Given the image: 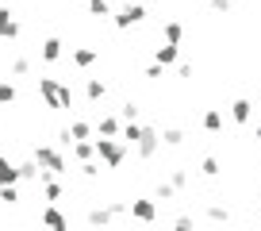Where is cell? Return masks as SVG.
Returning a JSON list of instances; mask_svg holds the SVG:
<instances>
[{"label":"cell","mask_w":261,"mask_h":231,"mask_svg":"<svg viewBox=\"0 0 261 231\" xmlns=\"http://www.w3.org/2000/svg\"><path fill=\"white\" fill-rule=\"evenodd\" d=\"M96 150H100V154H104L112 166L123 158V143H112V139H96Z\"/></svg>","instance_id":"cell-1"},{"label":"cell","mask_w":261,"mask_h":231,"mask_svg":"<svg viewBox=\"0 0 261 231\" xmlns=\"http://www.w3.org/2000/svg\"><path fill=\"white\" fill-rule=\"evenodd\" d=\"M142 16H146V8H142V4H127V8L119 12V19H115V24H119V27H130V24H139Z\"/></svg>","instance_id":"cell-2"},{"label":"cell","mask_w":261,"mask_h":231,"mask_svg":"<svg viewBox=\"0 0 261 231\" xmlns=\"http://www.w3.org/2000/svg\"><path fill=\"white\" fill-rule=\"evenodd\" d=\"M230 115H234V120H238V124H250V115H253V104H250V100H234V104H230Z\"/></svg>","instance_id":"cell-3"},{"label":"cell","mask_w":261,"mask_h":231,"mask_svg":"<svg viewBox=\"0 0 261 231\" xmlns=\"http://www.w3.org/2000/svg\"><path fill=\"white\" fill-rule=\"evenodd\" d=\"M16 181H19V170L8 158H0V189H4V185H16Z\"/></svg>","instance_id":"cell-4"},{"label":"cell","mask_w":261,"mask_h":231,"mask_svg":"<svg viewBox=\"0 0 261 231\" xmlns=\"http://www.w3.org/2000/svg\"><path fill=\"white\" fill-rule=\"evenodd\" d=\"M42 220H46L50 231H69V223H65V216L58 212V208H46V212H42Z\"/></svg>","instance_id":"cell-5"},{"label":"cell","mask_w":261,"mask_h":231,"mask_svg":"<svg viewBox=\"0 0 261 231\" xmlns=\"http://www.w3.org/2000/svg\"><path fill=\"white\" fill-rule=\"evenodd\" d=\"M16 19H12V12L8 8H0V35H8V39H16Z\"/></svg>","instance_id":"cell-6"},{"label":"cell","mask_w":261,"mask_h":231,"mask_svg":"<svg viewBox=\"0 0 261 231\" xmlns=\"http://www.w3.org/2000/svg\"><path fill=\"white\" fill-rule=\"evenodd\" d=\"M204 127H207V131H223V112H219V108H207V112H204Z\"/></svg>","instance_id":"cell-7"},{"label":"cell","mask_w":261,"mask_h":231,"mask_svg":"<svg viewBox=\"0 0 261 231\" xmlns=\"http://www.w3.org/2000/svg\"><path fill=\"white\" fill-rule=\"evenodd\" d=\"M173 62H177V47H173V42L158 47V66H173Z\"/></svg>","instance_id":"cell-8"},{"label":"cell","mask_w":261,"mask_h":231,"mask_svg":"<svg viewBox=\"0 0 261 231\" xmlns=\"http://www.w3.org/2000/svg\"><path fill=\"white\" fill-rule=\"evenodd\" d=\"M130 212L139 216V220H154V212H158V208L150 204V200H135V204H130Z\"/></svg>","instance_id":"cell-9"},{"label":"cell","mask_w":261,"mask_h":231,"mask_svg":"<svg viewBox=\"0 0 261 231\" xmlns=\"http://www.w3.org/2000/svg\"><path fill=\"white\" fill-rule=\"evenodd\" d=\"M58 54H62V42H58V39H46V42H42V58H46V62H54Z\"/></svg>","instance_id":"cell-10"},{"label":"cell","mask_w":261,"mask_h":231,"mask_svg":"<svg viewBox=\"0 0 261 231\" xmlns=\"http://www.w3.org/2000/svg\"><path fill=\"white\" fill-rule=\"evenodd\" d=\"M180 35H185V27H180L177 19H173V24H165V39H169L173 47H177V42H180Z\"/></svg>","instance_id":"cell-11"},{"label":"cell","mask_w":261,"mask_h":231,"mask_svg":"<svg viewBox=\"0 0 261 231\" xmlns=\"http://www.w3.org/2000/svg\"><path fill=\"white\" fill-rule=\"evenodd\" d=\"M8 100H16V89L8 81H0V104H8Z\"/></svg>","instance_id":"cell-12"},{"label":"cell","mask_w":261,"mask_h":231,"mask_svg":"<svg viewBox=\"0 0 261 231\" xmlns=\"http://www.w3.org/2000/svg\"><path fill=\"white\" fill-rule=\"evenodd\" d=\"M92 58H96V50H77V54H73V62H77V66H89Z\"/></svg>","instance_id":"cell-13"},{"label":"cell","mask_w":261,"mask_h":231,"mask_svg":"<svg viewBox=\"0 0 261 231\" xmlns=\"http://www.w3.org/2000/svg\"><path fill=\"white\" fill-rule=\"evenodd\" d=\"M89 12L92 16H108V0H89Z\"/></svg>","instance_id":"cell-14"},{"label":"cell","mask_w":261,"mask_h":231,"mask_svg":"<svg viewBox=\"0 0 261 231\" xmlns=\"http://www.w3.org/2000/svg\"><path fill=\"white\" fill-rule=\"evenodd\" d=\"M204 173L215 177V173H219V158H204Z\"/></svg>","instance_id":"cell-15"},{"label":"cell","mask_w":261,"mask_h":231,"mask_svg":"<svg viewBox=\"0 0 261 231\" xmlns=\"http://www.w3.org/2000/svg\"><path fill=\"white\" fill-rule=\"evenodd\" d=\"M115 127H119L115 120H100V135H115Z\"/></svg>","instance_id":"cell-16"},{"label":"cell","mask_w":261,"mask_h":231,"mask_svg":"<svg viewBox=\"0 0 261 231\" xmlns=\"http://www.w3.org/2000/svg\"><path fill=\"white\" fill-rule=\"evenodd\" d=\"M89 97H92V100L104 97V85H100V81H89Z\"/></svg>","instance_id":"cell-17"},{"label":"cell","mask_w":261,"mask_h":231,"mask_svg":"<svg viewBox=\"0 0 261 231\" xmlns=\"http://www.w3.org/2000/svg\"><path fill=\"white\" fill-rule=\"evenodd\" d=\"M177 231H192V220H180V223H177Z\"/></svg>","instance_id":"cell-18"},{"label":"cell","mask_w":261,"mask_h":231,"mask_svg":"<svg viewBox=\"0 0 261 231\" xmlns=\"http://www.w3.org/2000/svg\"><path fill=\"white\" fill-rule=\"evenodd\" d=\"M227 4H230V0H212V8H227Z\"/></svg>","instance_id":"cell-19"},{"label":"cell","mask_w":261,"mask_h":231,"mask_svg":"<svg viewBox=\"0 0 261 231\" xmlns=\"http://www.w3.org/2000/svg\"><path fill=\"white\" fill-rule=\"evenodd\" d=\"M257 143H261V124H257Z\"/></svg>","instance_id":"cell-20"}]
</instances>
